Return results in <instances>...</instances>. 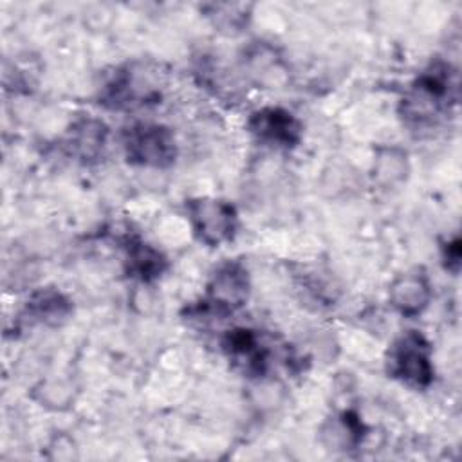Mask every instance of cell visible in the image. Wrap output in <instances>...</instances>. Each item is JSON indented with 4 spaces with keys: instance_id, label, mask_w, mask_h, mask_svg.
Wrapping results in <instances>:
<instances>
[{
    "instance_id": "cell-5",
    "label": "cell",
    "mask_w": 462,
    "mask_h": 462,
    "mask_svg": "<svg viewBox=\"0 0 462 462\" xmlns=\"http://www.w3.org/2000/svg\"><path fill=\"white\" fill-rule=\"evenodd\" d=\"M388 372L415 390L428 388L435 374L428 339L417 330H408L397 337L390 348Z\"/></svg>"
},
{
    "instance_id": "cell-10",
    "label": "cell",
    "mask_w": 462,
    "mask_h": 462,
    "mask_svg": "<svg viewBox=\"0 0 462 462\" xmlns=\"http://www.w3.org/2000/svg\"><path fill=\"white\" fill-rule=\"evenodd\" d=\"M106 139L108 128L101 119L81 117L74 121L67 130L65 148L74 159L81 162H92L103 155Z\"/></svg>"
},
{
    "instance_id": "cell-8",
    "label": "cell",
    "mask_w": 462,
    "mask_h": 462,
    "mask_svg": "<svg viewBox=\"0 0 462 462\" xmlns=\"http://www.w3.org/2000/svg\"><path fill=\"white\" fill-rule=\"evenodd\" d=\"M392 307L404 318L419 316L431 300V285L420 269L399 274L388 291Z\"/></svg>"
},
{
    "instance_id": "cell-14",
    "label": "cell",
    "mask_w": 462,
    "mask_h": 462,
    "mask_svg": "<svg viewBox=\"0 0 462 462\" xmlns=\"http://www.w3.org/2000/svg\"><path fill=\"white\" fill-rule=\"evenodd\" d=\"M408 175V157L397 146H383L377 150L374 159V177L384 184L393 186L402 182Z\"/></svg>"
},
{
    "instance_id": "cell-6",
    "label": "cell",
    "mask_w": 462,
    "mask_h": 462,
    "mask_svg": "<svg viewBox=\"0 0 462 462\" xmlns=\"http://www.w3.org/2000/svg\"><path fill=\"white\" fill-rule=\"evenodd\" d=\"M251 292V282L247 269L240 262H224L211 274L206 298L202 300V310L206 314L227 316L245 305Z\"/></svg>"
},
{
    "instance_id": "cell-1",
    "label": "cell",
    "mask_w": 462,
    "mask_h": 462,
    "mask_svg": "<svg viewBox=\"0 0 462 462\" xmlns=\"http://www.w3.org/2000/svg\"><path fill=\"white\" fill-rule=\"evenodd\" d=\"M457 99V81L449 65L433 63L424 70L401 99V116L410 126L431 125L437 116Z\"/></svg>"
},
{
    "instance_id": "cell-15",
    "label": "cell",
    "mask_w": 462,
    "mask_h": 462,
    "mask_svg": "<svg viewBox=\"0 0 462 462\" xmlns=\"http://www.w3.org/2000/svg\"><path fill=\"white\" fill-rule=\"evenodd\" d=\"M245 67L247 72L254 76L258 83H265L267 79L276 83L278 79L274 78V72H283L278 54L269 45H258L253 51H249L245 58Z\"/></svg>"
},
{
    "instance_id": "cell-4",
    "label": "cell",
    "mask_w": 462,
    "mask_h": 462,
    "mask_svg": "<svg viewBox=\"0 0 462 462\" xmlns=\"http://www.w3.org/2000/svg\"><path fill=\"white\" fill-rule=\"evenodd\" d=\"M186 211L191 231L200 244L218 247L235 238L238 213L231 202L213 197H197L186 202Z\"/></svg>"
},
{
    "instance_id": "cell-2",
    "label": "cell",
    "mask_w": 462,
    "mask_h": 462,
    "mask_svg": "<svg viewBox=\"0 0 462 462\" xmlns=\"http://www.w3.org/2000/svg\"><path fill=\"white\" fill-rule=\"evenodd\" d=\"M125 157L130 164L168 168L175 162L177 143L173 132L159 123L139 121L123 134Z\"/></svg>"
},
{
    "instance_id": "cell-12",
    "label": "cell",
    "mask_w": 462,
    "mask_h": 462,
    "mask_svg": "<svg viewBox=\"0 0 462 462\" xmlns=\"http://www.w3.org/2000/svg\"><path fill=\"white\" fill-rule=\"evenodd\" d=\"M125 263L128 274L141 282H152L166 269L162 253L137 236H128L125 240Z\"/></svg>"
},
{
    "instance_id": "cell-16",
    "label": "cell",
    "mask_w": 462,
    "mask_h": 462,
    "mask_svg": "<svg viewBox=\"0 0 462 462\" xmlns=\"http://www.w3.org/2000/svg\"><path fill=\"white\" fill-rule=\"evenodd\" d=\"M442 260H444V265L446 269H449L453 274L458 273V267H460V240L458 236L449 240L444 249H442Z\"/></svg>"
},
{
    "instance_id": "cell-7",
    "label": "cell",
    "mask_w": 462,
    "mask_h": 462,
    "mask_svg": "<svg viewBox=\"0 0 462 462\" xmlns=\"http://www.w3.org/2000/svg\"><path fill=\"white\" fill-rule=\"evenodd\" d=\"M247 130L258 143L276 148H294L303 135L300 119L280 106L254 110L247 121Z\"/></svg>"
},
{
    "instance_id": "cell-13",
    "label": "cell",
    "mask_w": 462,
    "mask_h": 462,
    "mask_svg": "<svg viewBox=\"0 0 462 462\" xmlns=\"http://www.w3.org/2000/svg\"><path fill=\"white\" fill-rule=\"evenodd\" d=\"M365 431L366 428L359 419V415L352 410H346L336 415L334 419H330L323 426L321 437L328 448L348 449V448H357L363 442Z\"/></svg>"
},
{
    "instance_id": "cell-9",
    "label": "cell",
    "mask_w": 462,
    "mask_h": 462,
    "mask_svg": "<svg viewBox=\"0 0 462 462\" xmlns=\"http://www.w3.org/2000/svg\"><path fill=\"white\" fill-rule=\"evenodd\" d=\"M226 356L244 368L249 375H262L267 366L269 352L260 341L258 334L251 328L227 330L222 339Z\"/></svg>"
},
{
    "instance_id": "cell-11",
    "label": "cell",
    "mask_w": 462,
    "mask_h": 462,
    "mask_svg": "<svg viewBox=\"0 0 462 462\" xmlns=\"http://www.w3.org/2000/svg\"><path fill=\"white\" fill-rule=\"evenodd\" d=\"M72 312L70 300L56 289H40L25 303L22 321L29 325H58Z\"/></svg>"
},
{
    "instance_id": "cell-3",
    "label": "cell",
    "mask_w": 462,
    "mask_h": 462,
    "mask_svg": "<svg viewBox=\"0 0 462 462\" xmlns=\"http://www.w3.org/2000/svg\"><path fill=\"white\" fill-rule=\"evenodd\" d=\"M99 103L110 110H134L155 105L161 99L159 81L144 65H126L101 88Z\"/></svg>"
}]
</instances>
